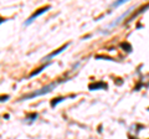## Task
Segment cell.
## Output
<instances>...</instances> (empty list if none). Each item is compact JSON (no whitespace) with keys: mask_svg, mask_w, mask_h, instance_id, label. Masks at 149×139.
I'll return each instance as SVG.
<instances>
[{"mask_svg":"<svg viewBox=\"0 0 149 139\" xmlns=\"http://www.w3.org/2000/svg\"><path fill=\"white\" fill-rule=\"evenodd\" d=\"M57 84H59V82H52V83L47 84V86H45V87L40 88V90H37V91H34V92L29 93V94H26V96H24L22 98H20L19 101L30 99V98H35V97H39V96H42V94H46V93L51 92V91H52L53 88H55V87L57 86Z\"/></svg>","mask_w":149,"mask_h":139,"instance_id":"6da1fadb","label":"cell"},{"mask_svg":"<svg viewBox=\"0 0 149 139\" xmlns=\"http://www.w3.org/2000/svg\"><path fill=\"white\" fill-rule=\"evenodd\" d=\"M50 9H51V6H50V5H47V6H44V8L39 9L36 13H34V14H32L31 16H30V18H29L28 20H26V22H25V24H26V25H30V24H31V22H32V21H34V20H35L36 18H39L40 15H42L44 13H46L47 10H50Z\"/></svg>","mask_w":149,"mask_h":139,"instance_id":"7a4b0ae2","label":"cell"},{"mask_svg":"<svg viewBox=\"0 0 149 139\" xmlns=\"http://www.w3.org/2000/svg\"><path fill=\"white\" fill-rule=\"evenodd\" d=\"M100 88H107V84L104 82H94L88 86L90 91H97V90H100Z\"/></svg>","mask_w":149,"mask_h":139,"instance_id":"3957f363","label":"cell"},{"mask_svg":"<svg viewBox=\"0 0 149 139\" xmlns=\"http://www.w3.org/2000/svg\"><path fill=\"white\" fill-rule=\"evenodd\" d=\"M69 47V43H66V45H63V46H61L59 50H56V51H53L52 53H50L49 56H47V59H50V57H53V56H56V55H59V53H61L62 51H65V50Z\"/></svg>","mask_w":149,"mask_h":139,"instance_id":"277c9868","label":"cell"},{"mask_svg":"<svg viewBox=\"0 0 149 139\" xmlns=\"http://www.w3.org/2000/svg\"><path fill=\"white\" fill-rule=\"evenodd\" d=\"M121 47L126 52H132V45L129 42H122L121 43Z\"/></svg>","mask_w":149,"mask_h":139,"instance_id":"5b68a950","label":"cell"},{"mask_svg":"<svg viewBox=\"0 0 149 139\" xmlns=\"http://www.w3.org/2000/svg\"><path fill=\"white\" fill-rule=\"evenodd\" d=\"M49 65H50V63H47V65H44V66H41V67H39V69H36L35 71H34V72H31V73H30V77H34V76H36V74H39V73L41 72L42 70H45V69H46V67L49 66Z\"/></svg>","mask_w":149,"mask_h":139,"instance_id":"8992f818","label":"cell"},{"mask_svg":"<svg viewBox=\"0 0 149 139\" xmlns=\"http://www.w3.org/2000/svg\"><path fill=\"white\" fill-rule=\"evenodd\" d=\"M62 101H65V97H57V98H53L51 101V107H55L56 104H59L60 102H62Z\"/></svg>","mask_w":149,"mask_h":139,"instance_id":"52a82bcc","label":"cell"},{"mask_svg":"<svg viewBox=\"0 0 149 139\" xmlns=\"http://www.w3.org/2000/svg\"><path fill=\"white\" fill-rule=\"evenodd\" d=\"M37 118V114L36 113H32V114H29L28 118H26V121H35Z\"/></svg>","mask_w":149,"mask_h":139,"instance_id":"ba28073f","label":"cell"},{"mask_svg":"<svg viewBox=\"0 0 149 139\" xmlns=\"http://www.w3.org/2000/svg\"><path fill=\"white\" fill-rule=\"evenodd\" d=\"M126 1H123V0H121V1H118V3H116V4H113V6H118V5H121V4H124Z\"/></svg>","mask_w":149,"mask_h":139,"instance_id":"9c48e42d","label":"cell"},{"mask_svg":"<svg viewBox=\"0 0 149 139\" xmlns=\"http://www.w3.org/2000/svg\"><path fill=\"white\" fill-rule=\"evenodd\" d=\"M6 99H9V96H3L1 97V102H5Z\"/></svg>","mask_w":149,"mask_h":139,"instance_id":"30bf717a","label":"cell"},{"mask_svg":"<svg viewBox=\"0 0 149 139\" xmlns=\"http://www.w3.org/2000/svg\"><path fill=\"white\" fill-rule=\"evenodd\" d=\"M148 111H149V108H148Z\"/></svg>","mask_w":149,"mask_h":139,"instance_id":"8fae6325","label":"cell"}]
</instances>
